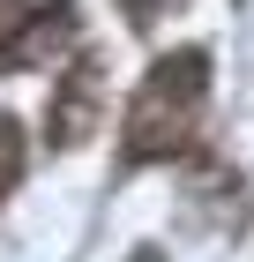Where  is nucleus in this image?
<instances>
[{
    "label": "nucleus",
    "instance_id": "f257e3e1",
    "mask_svg": "<svg viewBox=\"0 0 254 262\" xmlns=\"http://www.w3.org/2000/svg\"><path fill=\"white\" fill-rule=\"evenodd\" d=\"M202 98H210V53L202 45H179L142 75L135 105H127V165H150V158H172L187 127H195Z\"/></svg>",
    "mask_w": 254,
    "mask_h": 262
},
{
    "label": "nucleus",
    "instance_id": "f03ea898",
    "mask_svg": "<svg viewBox=\"0 0 254 262\" xmlns=\"http://www.w3.org/2000/svg\"><path fill=\"white\" fill-rule=\"evenodd\" d=\"M75 38V0H0V68H45Z\"/></svg>",
    "mask_w": 254,
    "mask_h": 262
},
{
    "label": "nucleus",
    "instance_id": "7ed1b4c3",
    "mask_svg": "<svg viewBox=\"0 0 254 262\" xmlns=\"http://www.w3.org/2000/svg\"><path fill=\"white\" fill-rule=\"evenodd\" d=\"M98 98H105V53H82V60L53 82V105H45V127H53V142H82V135H90V120H98Z\"/></svg>",
    "mask_w": 254,
    "mask_h": 262
},
{
    "label": "nucleus",
    "instance_id": "20e7f679",
    "mask_svg": "<svg viewBox=\"0 0 254 262\" xmlns=\"http://www.w3.org/2000/svg\"><path fill=\"white\" fill-rule=\"evenodd\" d=\"M15 172H22V127H15V120H0V195L15 187Z\"/></svg>",
    "mask_w": 254,
    "mask_h": 262
},
{
    "label": "nucleus",
    "instance_id": "39448f33",
    "mask_svg": "<svg viewBox=\"0 0 254 262\" xmlns=\"http://www.w3.org/2000/svg\"><path fill=\"white\" fill-rule=\"evenodd\" d=\"M172 8H179V0H120V15L135 23V30H150V23H157V15H172Z\"/></svg>",
    "mask_w": 254,
    "mask_h": 262
},
{
    "label": "nucleus",
    "instance_id": "423d86ee",
    "mask_svg": "<svg viewBox=\"0 0 254 262\" xmlns=\"http://www.w3.org/2000/svg\"><path fill=\"white\" fill-rule=\"evenodd\" d=\"M135 262H157V255H135Z\"/></svg>",
    "mask_w": 254,
    "mask_h": 262
}]
</instances>
